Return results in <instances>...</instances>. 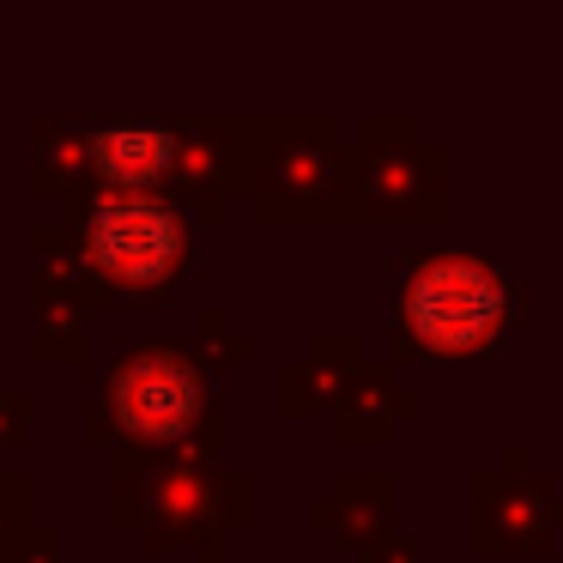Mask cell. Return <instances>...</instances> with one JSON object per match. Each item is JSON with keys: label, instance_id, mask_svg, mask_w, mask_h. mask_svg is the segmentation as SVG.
I'll return each mask as SVG.
<instances>
[{"label": "cell", "instance_id": "obj_1", "mask_svg": "<svg viewBox=\"0 0 563 563\" xmlns=\"http://www.w3.org/2000/svg\"><path fill=\"white\" fill-rule=\"evenodd\" d=\"M400 321L424 352L473 357L509 328V285L478 261H430L400 297Z\"/></svg>", "mask_w": 563, "mask_h": 563}, {"label": "cell", "instance_id": "obj_2", "mask_svg": "<svg viewBox=\"0 0 563 563\" xmlns=\"http://www.w3.org/2000/svg\"><path fill=\"white\" fill-rule=\"evenodd\" d=\"M86 249L103 279L146 291V285L170 279V267L183 261V219L158 200H110V207L91 212Z\"/></svg>", "mask_w": 563, "mask_h": 563}, {"label": "cell", "instance_id": "obj_3", "mask_svg": "<svg viewBox=\"0 0 563 563\" xmlns=\"http://www.w3.org/2000/svg\"><path fill=\"white\" fill-rule=\"evenodd\" d=\"M115 418L146 442H176L200 418V376L170 352L134 357L115 376Z\"/></svg>", "mask_w": 563, "mask_h": 563}, {"label": "cell", "instance_id": "obj_4", "mask_svg": "<svg viewBox=\"0 0 563 563\" xmlns=\"http://www.w3.org/2000/svg\"><path fill=\"white\" fill-rule=\"evenodd\" d=\"M170 158H176V140L164 134V128H140L134 122V128H103V134L91 140V164L122 188L158 183V176L170 170Z\"/></svg>", "mask_w": 563, "mask_h": 563}]
</instances>
